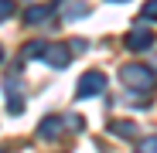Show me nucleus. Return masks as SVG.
<instances>
[{
    "label": "nucleus",
    "mask_w": 157,
    "mask_h": 153,
    "mask_svg": "<svg viewBox=\"0 0 157 153\" xmlns=\"http://www.w3.org/2000/svg\"><path fill=\"white\" fill-rule=\"evenodd\" d=\"M123 82L126 85H137V89H150L154 85V71L150 68H137V65H126L123 68Z\"/></svg>",
    "instance_id": "obj_1"
},
{
    "label": "nucleus",
    "mask_w": 157,
    "mask_h": 153,
    "mask_svg": "<svg viewBox=\"0 0 157 153\" xmlns=\"http://www.w3.org/2000/svg\"><path fill=\"white\" fill-rule=\"evenodd\" d=\"M102 89H106V75L102 71H89V75H82V82H78V95H99Z\"/></svg>",
    "instance_id": "obj_2"
},
{
    "label": "nucleus",
    "mask_w": 157,
    "mask_h": 153,
    "mask_svg": "<svg viewBox=\"0 0 157 153\" xmlns=\"http://www.w3.org/2000/svg\"><path fill=\"white\" fill-rule=\"evenodd\" d=\"M126 44L133 48V51H147V48L154 44V34H150V31H133V34L126 38Z\"/></svg>",
    "instance_id": "obj_3"
},
{
    "label": "nucleus",
    "mask_w": 157,
    "mask_h": 153,
    "mask_svg": "<svg viewBox=\"0 0 157 153\" xmlns=\"http://www.w3.org/2000/svg\"><path fill=\"white\" fill-rule=\"evenodd\" d=\"M65 61H68V51H65V48H51V51H48V65L65 68Z\"/></svg>",
    "instance_id": "obj_4"
},
{
    "label": "nucleus",
    "mask_w": 157,
    "mask_h": 153,
    "mask_svg": "<svg viewBox=\"0 0 157 153\" xmlns=\"http://www.w3.org/2000/svg\"><path fill=\"white\" fill-rule=\"evenodd\" d=\"M48 17H51L48 7H28V24H41V20H48Z\"/></svg>",
    "instance_id": "obj_5"
},
{
    "label": "nucleus",
    "mask_w": 157,
    "mask_h": 153,
    "mask_svg": "<svg viewBox=\"0 0 157 153\" xmlns=\"http://www.w3.org/2000/svg\"><path fill=\"white\" fill-rule=\"evenodd\" d=\"M58 129H62V119H55V116H48V122H41V136H51Z\"/></svg>",
    "instance_id": "obj_6"
},
{
    "label": "nucleus",
    "mask_w": 157,
    "mask_h": 153,
    "mask_svg": "<svg viewBox=\"0 0 157 153\" xmlns=\"http://www.w3.org/2000/svg\"><path fill=\"white\" fill-rule=\"evenodd\" d=\"M109 133H116V136H130V133H133V122H109Z\"/></svg>",
    "instance_id": "obj_7"
},
{
    "label": "nucleus",
    "mask_w": 157,
    "mask_h": 153,
    "mask_svg": "<svg viewBox=\"0 0 157 153\" xmlns=\"http://www.w3.org/2000/svg\"><path fill=\"white\" fill-rule=\"evenodd\" d=\"M41 51H44V44H28V48H24V58H38Z\"/></svg>",
    "instance_id": "obj_8"
},
{
    "label": "nucleus",
    "mask_w": 157,
    "mask_h": 153,
    "mask_svg": "<svg viewBox=\"0 0 157 153\" xmlns=\"http://www.w3.org/2000/svg\"><path fill=\"white\" fill-rule=\"evenodd\" d=\"M137 153H157V140H147V143H144Z\"/></svg>",
    "instance_id": "obj_9"
},
{
    "label": "nucleus",
    "mask_w": 157,
    "mask_h": 153,
    "mask_svg": "<svg viewBox=\"0 0 157 153\" xmlns=\"http://www.w3.org/2000/svg\"><path fill=\"white\" fill-rule=\"evenodd\" d=\"M10 17V0H0V20Z\"/></svg>",
    "instance_id": "obj_10"
},
{
    "label": "nucleus",
    "mask_w": 157,
    "mask_h": 153,
    "mask_svg": "<svg viewBox=\"0 0 157 153\" xmlns=\"http://www.w3.org/2000/svg\"><path fill=\"white\" fill-rule=\"evenodd\" d=\"M144 14H147V17H154V20H157V0H150V4H147V10H144Z\"/></svg>",
    "instance_id": "obj_11"
},
{
    "label": "nucleus",
    "mask_w": 157,
    "mask_h": 153,
    "mask_svg": "<svg viewBox=\"0 0 157 153\" xmlns=\"http://www.w3.org/2000/svg\"><path fill=\"white\" fill-rule=\"evenodd\" d=\"M0 55H4V51H0Z\"/></svg>",
    "instance_id": "obj_12"
}]
</instances>
